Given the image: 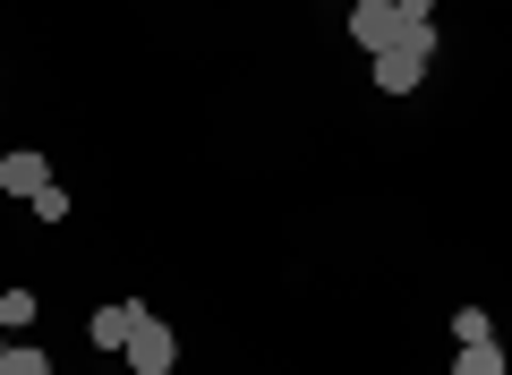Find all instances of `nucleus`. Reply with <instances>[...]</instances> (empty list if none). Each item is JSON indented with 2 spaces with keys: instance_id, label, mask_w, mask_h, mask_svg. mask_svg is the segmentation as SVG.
<instances>
[{
  "instance_id": "f03ea898",
  "label": "nucleus",
  "mask_w": 512,
  "mask_h": 375,
  "mask_svg": "<svg viewBox=\"0 0 512 375\" xmlns=\"http://www.w3.org/2000/svg\"><path fill=\"white\" fill-rule=\"evenodd\" d=\"M402 9H393V0H350V43H359V52L367 60H376V52H393V43H402Z\"/></svg>"
},
{
  "instance_id": "9b49d317",
  "label": "nucleus",
  "mask_w": 512,
  "mask_h": 375,
  "mask_svg": "<svg viewBox=\"0 0 512 375\" xmlns=\"http://www.w3.org/2000/svg\"><path fill=\"white\" fill-rule=\"evenodd\" d=\"M393 9H402L410 26H436V0H393Z\"/></svg>"
},
{
  "instance_id": "9d476101",
  "label": "nucleus",
  "mask_w": 512,
  "mask_h": 375,
  "mask_svg": "<svg viewBox=\"0 0 512 375\" xmlns=\"http://www.w3.org/2000/svg\"><path fill=\"white\" fill-rule=\"evenodd\" d=\"M26 205H35V222H69V188H35Z\"/></svg>"
},
{
  "instance_id": "f8f14e48",
  "label": "nucleus",
  "mask_w": 512,
  "mask_h": 375,
  "mask_svg": "<svg viewBox=\"0 0 512 375\" xmlns=\"http://www.w3.org/2000/svg\"><path fill=\"white\" fill-rule=\"evenodd\" d=\"M0 358H9V333H0Z\"/></svg>"
},
{
  "instance_id": "1a4fd4ad",
  "label": "nucleus",
  "mask_w": 512,
  "mask_h": 375,
  "mask_svg": "<svg viewBox=\"0 0 512 375\" xmlns=\"http://www.w3.org/2000/svg\"><path fill=\"white\" fill-rule=\"evenodd\" d=\"M461 341H495V316H487V307H461V316H453V350H461Z\"/></svg>"
},
{
  "instance_id": "6e6552de",
  "label": "nucleus",
  "mask_w": 512,
  "mask_h": 375,
  "mask_svg": "<svg viewBox=\"0 0 512 375\" xmlns=\"http://www.w3.org/2000/svg\"><path fill=\"white\" fill-rule=\"evenodd\" d=\"M0 375H52V358H43L35 341H9V358H0Z\"/></svg>"
},
{
  "instance_id": "20e7f679",
  "label": "nucleus",
  "mask_w": 512,
  "mask_h": 375,
  "mask_svg": "<svg viewBox=\"0 0 512 375\" xmlns=\"http://www.w3.org/2000/svg\"><path fill=\"white\" fill-rule=\"evenodd\" d=\"M171 358H180V341H171V324H137V333H128V367L137 375H171Z\"/></svg>"
},
{
  "instance_id": "0eeeda50",
  "label": "nucleus",
  "mask_w": 512,
  "mask_h": 375,
  "mask_svg": "<svg viewBox=\"0 0 512 375\" xmlns=\"http://www.w3.org/2000/svg\"><path fill=\"white\" fill-rule=\"evenodd\" d=\"M35 324V290H0V333H26Z\"/></svg>"
},
{
  "instance_id": "423d86ee",
  "label": "nucleus",
  "mask_w": 512,
  "mask_h": 375,
  "mask_svg": "<svg viewBox=\"0 0 512 375\" xmlns=\"http://www.w3.org/2000/svg\"><path fill=\"white\" fill-rule=\"evenodd\" d=\"M453 375H504V350H495V341H461V350H453Z\"/></svg>"
},
{
  "instance_id": "39448f33",
  "label": "nucleus",
  "mask_w": 512,
  "mask_h": 375,
  "mask_svg": "<svg viewBox=\"0 0 512 375\" xmlns=\"http://www.w3.org/2000/svg\"><path fill=\"white\" fill-rule=\"evenodd\" d=\"M0 188L9 197H35V188H52V162L43 154H0Z\"/></svg>"
},
{
  "instance_id": "7ed1b4c3",
  "label": "nucleus",
  "mask_w": 512,
  "mask_h": 375,
  "mask_svg": "<svg viewBox=\"0 0 512 375\" xmlns=\"http://www.w3.org/2000/svg\"><path fill=\"white\" fill-rule=\"evenodd\" d=\"M146 316H154L146 299H111V307H94V324H86V333H94V350H128V333H137Z\"/></svg>"
},
{
  "instance_id": "f257e3e1",
  "label": "nucleus",
  "mask_w": 512,
  "mask_h": 375,
  "mask_svg": "<svg viewBox=\"0 0 512 375\" xmlns=\"http://www.w3.org/2000/svg\"><path fill=\"white\" fill-rule=\"evenodd\" d=\"M427 60H436V26H402V43H393V52H376L367 69H376V86H384V94H419Z\"/></svg>"
}]
</instances>
